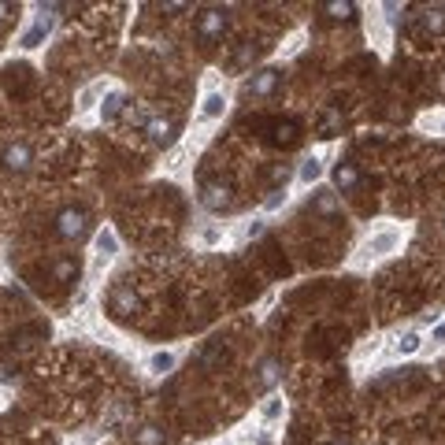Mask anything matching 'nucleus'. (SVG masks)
Masks as SVG:
<instances>
[{"instance_id": "nucleus-7", "label": "nucleus", "mask_w": 445, "mask_h": 445, "mask_svg": "<svg viewBox=\"0 0 445 445\" xmlns=\"http://www.w3.org/2000/svg\"><path fill=\"white\" fill-rule=\"evenodd\" d=\"M145 134H148V141H153V145L167 148V145L175 141V134H178V123H175V119H163V115H156V119H148V123H145Z\"/></svg>"}, {"instance_id": "nucleus-8", "label": "nucleus", "mask_w": 445, "mask_h": 445, "mask_svg": "<svg viewBox=\"0 0 445 445\" xmlns=\"http://www.w3.org/2000/svg\"><path fill=\"white\" fill-rule=\"evenodd\" d=\"M271 141L282 145V148H293L297 141H301V126H297L293 119H275L271 123Z\"/></svg>"}, {"instance_id": "nucleus-6", "label": "nucleus", "mask_w": 445, "mask_h": 445, "mask_svg": "<svg viewBox=\"0 0 445 445\" xmlns=\"http://www.w3.org/2000/svg\"><path fill=\"white\" fill-rule=\"evenodd\" d=\"M278 86H282V71L268 67V71H256V75L249 78V86H245V93H249V97H271Z\"/></svg>"}, {"instance_id": "nucleus-26", "label": "nucleus", "mask_w": 445, "mask_h": 445, "mask_svg": "<svg viewBox=\"0 0 445 445\" xmlns=\"http://www.w3.org/2000/svg\"><path fill=\"white\" fill-rule=\"evenodd\" d=\"M278 416H282V401L271 397L268 405H263V419H278Z\"/></svg>"}, {"instance_id": "nucleus-13", "label": "nucleus", "mask_w": 445, "mask_h": 445, "mask_svg": "<svg viewBox=\"0 0 445 445\" xmlns=\"http://www.w3.org/2000/svg\"><path fill=\"white\" fill-rule=\"evenodd\" d=\"M78 260L75 256H60L56 263H53V278H56V282H75V278H78Z\"/></svg>"}, {"instance_id": "nucleus-30", "label": "nucleus", "mask_w": 445, "mask_h": 445, "mask_svg": "<svg viewBox=\"0 0 445 445\" xmlns=\"http://www.w3.org/2000/svg\"><path fill=\"white\" fill-rule=\"evenodd\" d=\"M4 11H8V4H0V19H4Z\"/></svg>"}, {"instance_id": "nucleus-28", "label": "nucleus", "mask_w": 445, "mask_h": 445, "mask_svg": "<svg viewBox=\"0 0 445 445\" xmlns=\"http://www.w3.org/2000/svg\"><path fill=\"white\" fill-rule=\"evenodd\" d=\"M97 101V89H86V93H82V108H89Z\"/></svg>"}, {"instance_id": "nucleus-18", "label": "nucleus", "mask_w": 445, "mask_h": 445, "mask_svg": "<svg viewBox=\"0 0 445 445\" xmlns=\"http://www.w3.org/2000/svg\"><path fill=\"white\" fill-rule=\"evenodd\" d=\"M423 26L431 30V34H445V8H434L423 15Z\"/></svg>"}, {"instance_id": "nucleus-22", "label": "nucleus", "mask_w": 445, "mask_h": 445, "mask_svg": "<svg viewBox=\"0 0 445 445\" xmlns=\"http://www.w3.org/2000/svg\"><path fill=\"white\" fill-rule=\"evenodd\" d=\"M148 368H153L156 375H167L175 368V353H156L153 360H148Z\"/></svg>"}, {"instance_id": "nucleus-27", "label": "nucleus", "mask_w": 445, "mask_h": 445, "mask_svg": "<svg viewBox=\"0 0 445 445\" xmlns=\"http://www.w3.org/2000/svg\"><path fill=\"white\" fill-rule=\"evenodd\" d=\"M282 201H286V193H282V189H275V193L268 197V208H278V204H282Z\"/></svg>"}, {"instance_id": "nucleus-2", "label": "nucleus", "mask_w": 445, "mask_h": 445, "mask_svg": "<svg viewBox=\"0 0 445 445\" xmlns=\"http://www.w3.org/2000/svg\"><path fill=\"white\" fill-rule=\"evenodd\" d=\"M56 230L63 238H71V241H82L89 234V216L82 208H63L60 216H56Z\"/></svg>"}, {"instance_id": "nucleus-17", "label": "nucleus", "mask_w": 445, "mask_h": 445, "mask_svg": "<svg viewBox=\"0 0 445 445\" xmlns=\"http://www.w3.org/2000/svg\"><path fill=\"white\" fill-rule=\"evenodd\" d=\"M323 11L326 15H331V19H353V4H349V0H331V4H323Z\"/></svg>"}, {"instance_id": "nucleus-9", "label": "nucleus", "mask_w": 445, "mask_h": 445, "mask_svg": "<svg viewBox=\"0 0 445 445\" xmlns=\"http://www.w3.org/2000/svg\"><path fill=\"white\" fill-rule=\"evenodd\" d=\"M197 364H201L204 371H219L223 364H230V349H226L223 341H211L208 349H204L201 356H197Z\"/></svg>"}, {"instance_id": "nucleus-23", "label": "nucleus", "mask_w": 445, "mask_h": 445, "mask_svg": "<svg viewBox=\"0 0 445 445\" xmlns=\"http://www.w3.org/2000/svg\"><path fill=\"white\" fill-rule=\"evenodd\" d=\"M45 34H48V23H45V19H38L34 26H30V30H26V38H23V45H26V48H34V45H38V41H41Z\"/></svg>"}, {"instance_id": "nucleus-24", "label": "nucleus", "mask_w": 445, "mask_h": 445, "mask_svg": "<svg viewBox=\"0 0 445 445\" xmlns=\"http://www.w3.org/2000/svg\"><path fill=\"white\" fill-rule=\"evenodd\" d=\"M419 345H423V338H419L416 331H408V334H405V338L397 341V353H401V356H412V353L419 349Z\"/></svg>"}, {"instance_id": "nucleus-10", "label": "nucleus", "mask_w": 445, "mask_h": 445, "mask_svg": "<svg viewBox=\"0 0 445 445\" xmlns=\"http://www.w3.org/2000/svg\"><path fill=\"white\" fill-rule=\"evenodd\" d=\"M331 178H334V189H341V193H353L360 186V171H356V163H349V160H341Z\"/></svg>"}, {"instance_id": "nucleus-19", "label": "nucleus", "mask_w": 445, "mask_h": 445, "mask_svg": "<svg viewBox=\"0 0 445 445\" xmlns=\"http://www.w3.org/2000/svg\"><path fill=\"white\" fill-rule=\"evenodd\" d=\"M134 441L138 445H163V431L160 427H141V431H134Z\"/></svg>"}, {"instance_id": "nucleus-12", "label": "nucleus", "mask_w": 445, "mask_h": 445, "mask_svg": "<svg viewBox=\"0 0 445 445\" xmlns=\"http://www.w3.org/2000/svg\"><path fill=\"white\" fill-rule=\"evenodd\" d=\"M316 134H319V138H334V134H341V111L326 108V111L319 115V123H316Z\"/></svg>"}, {"instance_id": "nucleus-5", "label": "nucleus", "mask_w": 445, "mask_h": 445, "mask_svg": "<svg viewBox=\"0 0 445 445\" xmlns=\"http://www.w3.org/2000/svg\"><path fill=\"white\" fill-rule=\"evenodd\" d=\"M0 163H4V171L23 175V171H30V163H34V148H30L26 141H15V145H8V148H4Z\"/></svg>"}, {"instance_id": "nucleus-29", "label": "nucleus", "mask_w": 445, "mask_h": 445, "mask_svg": "<svg viewBox=\"0 0 445 445\" xmlns=\"http://www.w3.org/2000/svg\"><path fill=\"white\" fill-rule=\"evenodd\" d=\"M434 341H445V323H441L438 331H434Z\"/></svg>"}, {"instance_id": "nucleus-25", "label": "nucleus", "mask_w": 445, "mask_h": 445, "mask_svg": "<svg viewBox=\"0 0 445 445\" xmlns=\"http://www.w3.org/2000/svg\"><path fill=\"white\" fill-rule=\"evenodd\" d=\"M393 241H397V234H393V230H386V234H378V238L371 241V253H386Z\"/></svg>"}, {"instance_id": "nucleus-4", "label": "nucleus", "mask_w": 445, "mask_h": 445, "mask_svg": "<svg viewBox=\"0 0 445 445\" xmlns=\"http://www.w3.org/2000/svg\"><path fill=\"white\" fill-rule=\"evenodd\" d=\"M108 308H111V316H119V319H126V316H138V308H141V297L134 293V286H115V290L108 293Z\"/></svg>"}, {"instance_id": "nucleus-1", "label": "nucleus", "mask_w": 445, "mask_h": 445, "mask_svg": "<svg viewBox=\"0 0 445 445\" xmlns=\"http://www.w3.org/2000/svg\"><path fill=\"white\" fill-rule=\"evenodd\" d=\"M226 30H230V11L226 8H208V11H201V19H197V38L204 45L223 41Z\"/></svg>"}, {"instance_id": "nucleus-3", "label": "nucleus", "mask_w": 445, "mask_h": 445, "mask_svg": "<svg viewBox=\"0 0 445 445\" xmlns=\"http://www.w3.org/2000/svg\"><path fill=\"white\" fill-rule=\"evenodd\" d=\"M201 204L211 211H230L234 208V186L230 182H201Z\"/></svg>"}, {"instance_id": "nucleus-21", "label": "nucleus", "mask_w": 445, "mask_h": 445, "mask_svg": "<svg viewBox=\"0 0 445 445\" xmlns=\"http://www.w3.org/2000/svg\"><path fill=\"white\" fill-rule=\"evenodd\" d=\"M97 249H101L104 256H111V253H119V238L111 234V230H101L97 234Z\"/></svg>"}, {"instance_id": "nucleus-11", "label": "nucleus", "mask_w": 445, "mask_h": 445, "mask_svg": "<svg viewBox=\"0 0 445 445\" xmlns=\"http://www.w3.org/2000/svg\"><path fill=\"white\" fill-rule=\"evenodd\" d=\"M278 378H282V360H275V356L260 360V368H256V386H260V390H271Z\"/></svg>"}, {"instance_id": "nucleus-16", "label": "nucleus", "mask_w": 445, "mask_h": 445, "mask_svg": "<svg viewBox=\"0 0 445 445\" xmlns=\"http://www.w3.org/2000/svg\"><path fill=\"white\" fill-rule=\"evenodd\" d=\"M323 175V163L316 160V156H308L304 163H301V175H297V178H301V182L304 186H312V182H316V178Z\"/></svg>"}, {"instance_id": "nucleus-14", "label": "nucleus", "mask_w": 445, "mask_h": 445, "mask_svg": "<svg viewBox=\"0 0 445 445\" xmlns=\"http://www.w3.org/2000/svg\"><path fill=\"white\" fill-rule=\"evenodd\" d=\"M123 93H108L104 97V104H101V115H104V123H111V119H119V111H123Z\"/></svg>"}, {"instance_id": "nucleus-15", "label": "nucleus", "mask_w": 445, "mask_h": 445, "mask_svg": "<svg viewBox=\"0 0 445 445\" xmlns=\"http://www.w3.org/2000/svg\"><path fill=\"white\" fill-rule=\"evenodd\" d=\"M223 108H226L223 93H208V97H204V108H201V115H204V119H219V115H223Z\"/></svg>"}, {"instance_id": "nucleus-20", "label": "nucleus", "mask_w": 445, "mask_h": 445, "mask_svg": "<svg viewBox=\"0 0 445 445\" xmlns=\"http://www.w3.org/2000/svg\"><path fill=\"white\" fill-rule=\"evenodd\" d=\"M312 208H316L319 216H331V211H338V197H334V193H316Z\"/></svg>"}]
</instances>
